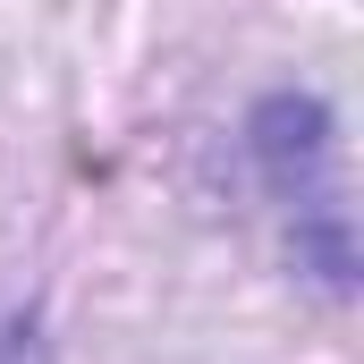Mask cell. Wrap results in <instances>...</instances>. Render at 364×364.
<instances>
[{
  "instance_id": "obj_2",
  "label": "cell",
  "mask_w": 364,
  "mask_h": 364,
  "mask_svg": "<svg viewBox=\"0 0 364 364\" xmlns=\"http://www.w3.org/2000/svg\"><path fill=\"white\" fill-rule=\"evenodd\" d=\"M0 364H43V331H34V314H9V322H0Z\"/></svg>"
},
{
  "instance_id": "obj_1",
  "label": "cell",
  "mask_w": 364,
  "mask_h": 364,
  "mask_svg": "<svg viewBox=\"0 0 364 364\" xmlns=\"http://www.w3.org/2000/svg\"><path fill=\"white\" fill-rule=\"evenodd\" d=\"M255 178L288 212V255L331 296L356 288V229H348V186H339V127L314 93H263L246 119Z\"/></svg>"
}]
</instances>
